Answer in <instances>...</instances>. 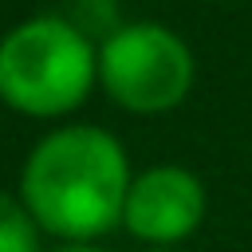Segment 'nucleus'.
Listing matches in <instances>:
<instances>
[{"label": "nucleus", "mask_w": 252, "mask_h": 252, "mask_svg": "<svg viewBox=\"0 0 252 252\" xmlns=\"http://www.w3.org/2000/svg\"><path fill=\"white\" fill-rule=\"evenodd\" d=\"M98 83V43L55 16H28L0 35V98L28 118H63Z\"/></svg>", "instance_id": "2"}, {"label": "nucleus", "mask_w": 252, "mask_h": 252, "mask_svg": "<svg viewBox=\"0 0 252 252\" xmlns=\"http://www.w3.org/2000/svg\"><path fill=\"white\" fill-rule=\"evenodd\" d=\"M130 177L122 142L102 126L75 122L35 142L20 173V201L43 232L63 244H91L122 224Z\"/></svg>", "instance_id": "1"}, {"label": "nucleus", "mask_w": 252, "mask_h": 252, "mask_svg": "<svg viewBox=\"0 0 252 252\" xmlns=\"http://www.w3.org/2000/svg\"><path fill=\"white\" fill-rule=\"evenodd\" d=\"M193 51L165 24H122L98 43L102 91L134 114L173 110L193 87Z\"/></svg>", "instance_id": "3"}, {"label": "nucleus", "mask_w": 252, "mask_h": 252, "mask_svg": "<svg viewBox=\"0 0 252 252\" xmlns=\"http://www.w3.org/2000/svg\"><path fill=\"white\" fill-rule=\"evenodd\" d=\"M146 252H173L169 244H146Z\"/></svg>", "instance_id": "8"}, {"label": "nucleus", "mask_w": 252, "mask_h": 252, "mask_svg": "<svg viewBox=\"0 0 252 252\" xmlns=\"http://www.w3.org/2000/svg\"><path fill=\"white\" fill-rule=\"evenodd\" d=\"M209 197L193 169L185 165H150L130 177L122 228L142 244H181L205 220Z\"/></svg>", "instance_id": "4"}, {"label": "nucleus", "mask_w": 252, "mask_h": 252, "mask_svg": "<svg viewBox=\"0 0 252 252\" xmlns=\"http://www.w3.org/2000/svg\"><path fill=\"white\" fill-rule=\"evenodd\" d=\"M51 252H102L98 244H59V248H51Z\"/></svg>", "instance_id": "7"}, {"label": "nucleus", "mask_w": 252, "mask_h": 252, "mask_svg": "<svg viewBox=\"0 0 252 252\" xmlns=\"http://www.w3.org/2000/svg\"><path fill=\"white\" fill-rule=\"evenodd\" d=\"M43 228L28 213V205L0 189V252H43Z\"/></svg>", "instance_id": "5"}, {"label": "nucleus", "mask_w": 252, "mask_h": 252, "mask_svg": "<svg viewBox=\"0 0 252 252\" xmlns=\"http://www.w3.org/2000/svg\"><path fill=\"white\" fill-rule=\"evenodd\" d=\"M59 16L67 24H75L87 39L102 43L110 32H118V0H63Z\"/></svg>", "instance_id": "6"}]
</instances>
